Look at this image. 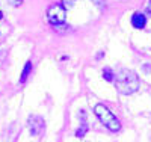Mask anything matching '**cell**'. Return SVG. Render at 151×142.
I'll return each instance as SVG.
<instances>
[{
  "instance_id": "obj_5",
  "label": "cell",
  "mask_w": 151,
  "mask_h": 142,
  "mask_svg": "<svg viewBox=\"0 0 151 142\" xmlns=\"http://www.w3.org/2000/svg\"><path fill=\"white\" fill-rule=\"evenodd\" d=\"M145 23H147V20H145V15H144V14H141V12H136V14H133V17H132V24H133L134 29H144V27H145Z\"/></svg>"
},
{
  "instance_id": "obj_8",
  "label": "cell",
  "mask_w": 151,
  "mask_h": 142,
  "mask_svg": "<svg viewBox=\"0 0 151 142\" xmlns=\"http://www.w3.org/2000/svg\"><path fill=\"white\" fill-rule=\"evenodd\" d=\"M86 130H88V127H86V124H83L82 128H79V130L76 132V136H77V138H83L85 133H86Z\"/></svg>"
},
{
  "instance_id": "obj_2",
  "label": "cell",
  "mask_w": 151,
  "mask_h": 142,
  "mask_svg": "<svg viewBox=\"0 0 151 142\" xmlns=\"http://www.w3.org/2000/svg\"><path fill=\"white\" fill-rule=\"evenodd\" d=\"M94 113L97 115L100 123H101L104 127H107L110 132H119L121 130V123L104 105H97L94 107Z\"/></svg>"
},
{
  "instance_id": "obj_10",
  "label": "cell",
  "mask_w": 151,
  "mask_h": 142,
  "mask_svg": "<svg viewBox=\"0 0 151 142\" xmlns=\"http://www.w3.org/2000/svg\"><path fill=\"white\" fill-rule=\"evenodd\" d=\"M8 2L12 5V6H20L23 3V0H8Z\"/></svg>"
},
{
  "instance_id": "obj_6",
  "label": "cell",
  "mask_w": 151,
  "mask_h": 142,
  "mask_svg": "<svg viewBox=\"0 0 151 142\" xmlns=\"http://www.w3.org/2000/svg\"><path fill=\"white\" fill-rule=\"evenodd\" d=\"M30 71H32V62H26L24 70H23V73H21V77H20V82H21V83H24V82L27 80V76L30 74Z\"/></svg>"
},
{
  "instance_id": "obj_4",
  "label": "cell",
  "mask_w": 151,
  "mask_h": 142,
  "mask_svg": "<svg viewBox=\"0 0 151 142\" xmlns=\"http://www.w3.org/2000/svg\"><path fill=\"white\" fill-rule=\"evenodd\" d=\"M44 128V120L38 115H33V117L29 118V130L32 136H38Z\"/></svg>"
},
{
  "instance_id": "obj_3",
  "label": "cell",
  "mask_w": 151,
  "mask_h": 142,
  "mask_svg": "<svg viewBox=\"0 0 151 142\" xmlns=\"http://www.w3.org/2000/svg\"><path fill=\"white\" fill-rule=\"evenodd\" d=\"M47 18H48L50 23L55 24V26L64 24L65 18H67V9L62 5H52L48 8V11H47Z\"/></svg>"
},
{
  "instance_id": "obj_11",
  "label": "cell",
  "mask_w": 151,
  "mask_h": 142,
  "mask_svg": "<svg viewBox=\"0 0 151 142\" xmlns=\"http://www.w3.org/2000/svg\"><path fill=\"white\" fill-rule=\"evenodd\" d=\"M2 17H3V14H2V12H0V20H2Z\"/></svg>"
},
{
  "instance_id": "obj_9",
  "label": "cell",
  "mask_w": 151,
  "mask_h": 142,
  "mask_svg": "<svg viewBox=\"0 0 151 142\" xmlns=\"http://www.w3.org/2000/svg\"><path fill=\"white\" fill-rule=\"evenodd\" d=\"M74 3H76V0H62V6H64L65 9H70Z\"/></svg>"
},
{
  "instance_id": "obj_1",
  "label": "cell",
  "mask_w": 151,
  "mask_h": 142,
  "mask_svg": "<svg viewBox=\"0 0 151 142\" xmlns=\"http://www.w3.org/2000/svg\"><path fill=\"white\" fill-rule=\"evenodd\" d=\"M113 77H115L116 89L124 95H130V94L136 92L137 89H139V77H137V74L134 71L121 70Z\"/></svg>"
},
{
  "instance_id": "obj_7",
  "label": "cell",
  "mask_w": 151,
  "mask_h": 142,
  "mask_svg": "<svg viewBox=\"0 0 151 142\" xmlns=\"http://www.w3.org/2000/svg\"><path fill=\"white\" fill-rule=\"evenodd\" d=\"M103 77L107 80V82H112L113 80V74H112V70L110 68H104L103 70Z\"/></svg>"
}]
</instances>
